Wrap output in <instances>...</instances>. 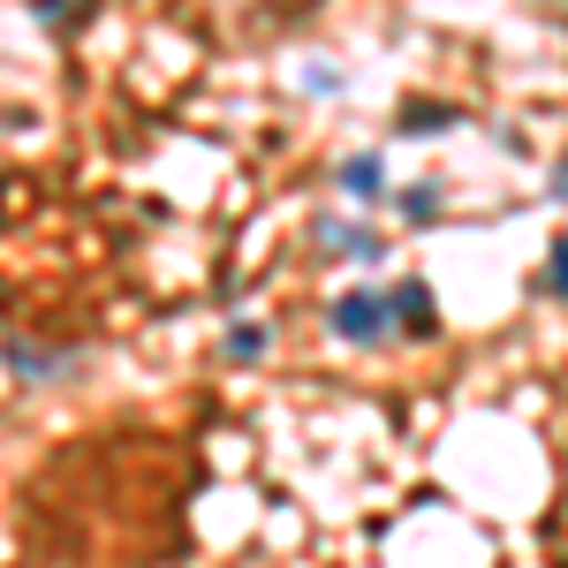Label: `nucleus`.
Wrapping results in <instances>:
<instances>
[{"instance_id":"f257e3e1","label":"nucleus","mask_w":568,"mask_h":568,"mask_svg":"<svg viewBox=\"0 0 568 568\" xmlns=\"http://www.w3.org/2000/svg\"><path fill=\"white\" fill-rule=\"evenodd\" d=\"M334 334L372 349V342H387V334H394V304L379 296V288H349V296L334 304Z\"/></svg>"},{"instance_id":"f03ea898","label":"nucleus","mask_w":568,"mask_h":568,"mask_svg":"<svg viewBox=\"0 0 568 568\" xmlns=\"http://www.w3.org/2000/svg\"><path fill=\"white\" fill-rule=\"evenodd\" d=\"M342 182H349L356 197H372V190H379V168H372V160H364V152H356L349 168H342Z\"/></svg>"},{"instance_id":"7ed1b4c3","label":"nucleus","mask_w":568,"mask_h":568,"mask_svg":"<svg viewBox=\"0 0 568 568\" xmlns=\"http://www.w3.org/2000/svg\"><path fill=\"white\" fill-rule=\"evenodd\" d=\"M227 349H235V356H258L265 349V326H235V334H227Z\"/></svg>"},{"instance_id":"20e7f679","label":"nucleus","mask_w":568,"mask_h":568,"mask_svg":"<svg viewBox=\"0 0 568 568\" xmlns=\"http://www.w3.org/2000/svg\"><path fill=\"white\" fill-rule=\"evenodd\" d=\"M554 296H568V243L554 251Z\"/></svg>"},{"instance_id":"39448f33","label":"nucleus","mask_w":568,"mask_h":568,"mask_svg":"<svg viewBox=\"0 0 568 568\" xmlns=\"http://www.w3.org/2000/svg\"><path fill=\"white\" fill-rule=\"evenodd\" d=\"M561 190H568V168H561Z\"/></svg>"}]
</instances>
